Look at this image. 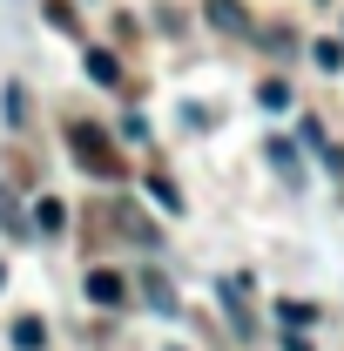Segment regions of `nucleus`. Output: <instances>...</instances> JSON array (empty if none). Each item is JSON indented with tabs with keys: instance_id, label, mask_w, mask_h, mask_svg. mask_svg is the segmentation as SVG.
<instances>
[{
	"instance_id": "obj_6",
	"label": "nucleus",
	"mask_w": 344,
	"mask_h": 351,
	"mask_svg": "<svg viewBox=\"0 0 344 351\" xmlns=\"http://www.w3.org/2000/svg\"><path fill=\"white\" fill-rule=\"evenodd\" d=\"M142 291H149V311H175V291H169V277H162V270H149V277H142Z\"/></svg>"
},
{
	"instance_id": "obj_3",
	"label": "nucleus",
	"mask_w": 344,
	"mask_h": 351,
	"mask_svg": "<svg viewBox=\"0 0 344 351\" xmlns=\"http://www.w3.org/2000/svg\"><path fill=\"white\" fill-rule=\"evenodd\" d=\"M203 21H210L216 34H250V14H243V0H203Z\"/></svg>"
},
{
	"instance_id": "obj_8",
	"label": "nucleus",
	"mask_w": 344,
	"mask_h": 351,
	"mask_svg": "<svg viewBox=\"0 0 344 351\" xmlns=\"http://www.w3.org/2000/svg\"><path fill=\"white\" fill-rule=\"evenodd\" d=\"M270 162H277V169L291 176V182H297V149H291V142H284V135H277V142H270Z\"/></svg>"
},
{
	"instance_id": "obj_11",
	"label": "nucleus",
	"mask_w": 344,
	"mask_h": 351,
	"mask_svg": "<svg viewBox=\"0 0 344 351\" xmlns=\"http://www.w3.org/2000/svg\"><path fill=\"white\" fill-rule=\"evenodd\" d=\"M34 223H41L47 237H54V230H61V203H54V196H41V210H34Z\"/></svg>"
},
{
	"instance_id": "obj_2",
	"label": "nucleus",
	"mask_w": 344,
	"mask_h": 351,
	"mask_svg": "<svg viewBox=\"0 0 344 351\" xmlns=\"http://www.w3.org/2000/svg\"><path fill=\"white\" fill-rule=\"evenodd\" d=\"M88 298L101 311H122L129 304V284H122V270H88Z\"/></svg>"
},
{
	"instance_id": "obj_1",
	"label": "nucleus",
	"mask_w": 344,
	"mask_h": 351,
	"mask_svg": "<svg viewBox=\"0 0 344 351\" xmlns=\"http://www.w3.org/2000/svg\"><path fill=\"white\" fill-rule=\"evenodd\" d=\"M68 142H75L82 169H95V176H122V156L108 149V135L95 129V122H75V129H68Z\"/></svg>"
},
{
	"instance_id": "obj_14",
	"label": "nucleus",
	"mask_w": 344,
	"mask_h": 351,
	"mask_svg": "<svg viewBox=\"0 0 344 351\" xmlns=\"http://www.w3.org/2000/svg\"><path fill=\"white\" fill-rule=\"evenodd\" d=\"M0 284H7V270H0Z\"/></svg>"
},
{
	"instance_id": "obj_13",
	"label": "nucleus",
	"mask_w": 344,
	"mask_h": 351,
	"mask_svg": "<svg viewBox=\"0 0 344 351\" xmlns=\"http://www.w3.org/2000/svg\"><path fill=\"white\" fill-rule=\"evenodd\" d=\"M284 351H310V345H304V338H297V331H291V338H284Z\"/></svg>"
},
{
	"instance_id": "obj_4",
	"label": "nucleus",
	"mask_w": 344,
	"mask_h": 351,
	"mask_svg": "<svg viewBox=\"0 0 344 351\" xmlns=\"http://www.w3.org/2000/svg\"><path fill=\"white\" fill-rule=\"evenodd\" d=\"M88 75H95L101 88H115V82H122V61H115L108 47H88Z\"/></svg>"
},
{
	"instance_id": "obj_5",
	"label": "nucleus",
	"mask_w": 344,
	"mask_h": 351,
	"mask_svg": "<svg viewBox=\"0 0 344 351\" xmlns=\"http://www.w3.org/2000/svg\"><path fill=\"white\" fill-rule=\"evenodd\" d=\"M41 345H47L41 317H14V351H41Z\"/></svg>"
},
{
	"instance_id": "obj_12",
	"label": "nucleus",
	"mask_w": 344,
	"mask_h": 351,
	"mask_svg": "<svg viewBox=\"0 0 344 351\" xmlns=\"http://www.w3.org/2000/svg\"><path fill=\"white\" fill-rule=\"evenodd\" d=\"M310 54H317V68H344V47H338V41H317Z\"/></svg>"
},
{
	"instance_id": "obj_7",
	"label": "nucleus",
	"mask_w": 344,
	"mask_h": 351,
	"mask_svg": "<svg viewBox=\"0 0 344 351\" xmlns=\"http://www.w3.org/2000/svg\"><path fill=\"white\" fill-rule=\"evenodd\" d=\"M304 142H310V149H317L331 169H344V149H338V142H324V129H317V122H304Z\"/></svg>"
},
{
	"instance_id": "obj_9",
	"label": "nucleus",
	"mask_w": 344,
	"mask_h": 351,
	"mask_svg": "<svg viewBox=\"0 0 344 351\" xmlns=\"http://www.w3.org/2000/svg\"><path fill=\"white\" fill-rule=\"evenodd\" d=\"M257 101H263V108H291V82H263Z\"/></svg>"
},
{
	"instance_id": "obj_10",
	"label": "nucleus",
	"mask_w": 344,
	"mask_h": 351,
	"mask_svg": "<svg viewBox=\"0 0 344 351\" xmlns=\"http://www.w3.org/2000/svg\"><path fill=\"white\" fill-rule=\"evenodd\" d=\"M277 317H284V324H291V331H304V324H310V317H317V311H310V304H297V298H291V304L277 311Z\"/></svg>"
}]
</instances>
